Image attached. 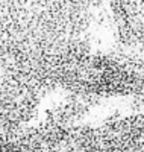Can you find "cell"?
<instances>
[{
	"instance_id": "277c9868",
	"label": "cell",
	"mask_w": 144,
	"mask_h": 152,
	"mask_svg": "<svg viewBox=\"0 0 144 152\" xmlns=\"http://www.w3.org/2000/svg\"><path fill=\"white\" fill-rule=\"evenodd\" d=\"M138 3L143 6V9H144V0H138Z\"/></svg>"
},
{
	"instance_id": "7a4b0ae2",
	"label": "cell",
	"mask_w": 144,
	"mask_h": 152,
	"mask_svg": "<svg viewBox=\"0 0 144 152\" xmlns=\"http://www.w3.org/2000/svg\"><path fill=\"white\" fill-rule=\"evenodd\" d=\"M43 87L0 69V132L12 134L23 128L36 111Z\"/></svg>"
},
{
	"instance_id": "6da1fadb",
	"label": "cell",
	"mask_w": 144,
	"mask_h": 152,
	"mask_svg": "<svg viewBox=\"0 0 144 152\" xmlns=\"http://www.w3.org/2000/svg\"><path fill=\"white\" fill-rule=\"evenodd\" d=\"M79 152H144V114L112 117L100 126H73Z\"/></svg>"
},
{
	"instance_id": "3957f363",
	"label": "cell",
	"mask_w": 144,
	"mask_h": 152,
	"mask_svg": "<svg viewBox=\"0 0 144 152\" xmlns=\"http://www.w3.org/2000/svg\"><path fill=\"white\" fill-rule=\"evenodd\" d=\"M119 50L115 53L144 59V9L138 0H108Z\"/></svg>"
}]
</instances>
